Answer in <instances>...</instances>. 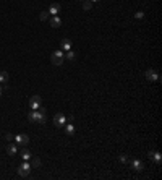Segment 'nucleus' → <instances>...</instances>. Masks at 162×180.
<instances>
[{
	"instance_id": "1",
	"label": "nucleus",
	"mask_w": 162,
	"mask_h": 180,
	"mask_svg": "<svg viewBox=\"0 0 162 180\" xmlns=\"http://www.w3.org/2000/svg\"><path fill=\"white\" fill-rule=\"evenodd\" d=\"M28 119L33 123H45V109L39 107L37 110H31L28 114Z\"/></svg>"
},
{
	"instance_id": "2",
	"label": "nucleus",
	"mask_w": 162,
	"mask_h": 180,
	"mask_svg": "<svg viewBox=\"0 0 162 180\" xmlns=\"http://www.w3.org/2000/svg\"><path fill=\"white\" fill-rule=\"evenodd\" d=\"M63 60H65V54H63V50H55V52H52L50 62L54 65H57V67L63 65Z\"/></svg>"
},
{
	"instance_id": "3",
	"label": "nucleus",
	"mask_w": 162,
	"mask_h": 180,
	"mask_svg": "<svg viewBox=\"0 0 162 180\" xmlns=\"http://www.w3.org/2000/svg\"><path fill=\"white\" fill-rule=\"evenodd\" d=\"M29 170H31V164H28L26 161L18 167V174H20L21 177H28V175H29Z\"/></svg>"
},
{
	"instance_id": "4",
	"label": "nucleus",
	"mask_w": 162,
	"mask_h": 180,
	"mask_svg": "<svg viewBox=\"0 0 162 180\" xmlns=\"http://www.w3.org/2000/svg\"><path fill=\"white\" fill-rule=\"evenodd\" d=\"M40 102H42L40 96H31V99H29V107L33 110H37L40 107Z\"/></svg>"
},
{
	"instance_id": "5",
	"label": "nucleus",
	"mask_w": 162,
	"mask_h": 180,
	"mask_svg": "<svg viewBox=\"0 0 162 180\" xmlns=\"http://www.w3.org/2000/svg\"><path fill=\"white\" fill-rule=\"evenodd\" d=\"M65 123H67V117L63 115V114H57V115L54 117V125H55V127L62 128Z\"/></svg>"
},
{
	"instance_id": "6",
	"label": "nucleus",
	"mask_w": 162,
	"mask_h": 180,
	"mask_svg": "<svg viewBox=\"0 0 162 180\" xmlns=\"http://www.w3.org/2000/svg\"><path fill=\"white\" fill-rule=\"evenodd\" d=\"M15 141L18 143V144H21V146H26V144H29V136H28V135H25V133L16 135V136H15Z\"/></svg>"
},
{
	"instance_id": "7",
	"label": "nucleus",
	"mask_w": 162,
	"mask_h": 180,
	"mask_svg": "<svg viewBox=\"0 0 162 180\" xmlns=\"http://www.w3.org/2000/svg\"><path fill=\"white\" fill-rule=\"evenodd\" d=\"M146 78H148V80L149 81H159V73L157 71H156V70H152V68H149L148 71H146Z\"/></svg>"
},
{
	"instance_id": "8",
	"label": "nucleus",
	"mask_w": 162,
	"mask_h": 180,
	"mask_svg": "<svg viewBox=\"0 0 162 180\" xmlns=\"http://www.w3.org/2000/svg\"><path fill=\"white\" fill-rule=\"evenodd\" d=\"M60 10H62V5L60 3H52L50 7H49V13L54 15V16H57V13H60Z\"/></svg>"
},
{
	"instance_id": "9",
	"label": "nucleus",
	"mask_w": 162,
	"mask_h": 180,
	"mask_svg": "<svg viewBox=\"0 0 162 180\" xmlns=\"http://www.w3.org/2000/svg\"><path fill=\"white\" fill-rule=\"evenodd\" d=\"M131 166H133V169H135V170H138V172H141V170H143V167H144V166H143V162H141L140 159H135V161L131 162Z\"/></svg>"
},
{
	"instance_id": "10",
	"label": "nucleus",
	"mask_w": 162,
	"mask_h": 180,
	"mask_svg": "<svg viewBox=\"0 0 162 180\" xmlns=\"http://www.w3.org/2000/svg\"><path fill=\"white\" fill-rule=\"evenodd\" d=\"M149 157L156 161L157 164H160V153H157V151H149Z\"/></svg>"
},
{
	"instance_id": "11",
	"label": "nucleus",
	"mask_w": 162,
	"mask_h": 180,
	"mask_svg": "<svg viewBox=\"0 0 162 180\" xmlns=\"http://www.w3.org/2000/svg\"><path fill=\"white\" fill-rule=\"evenodd\" d=\"M60 46H62V50H70L71 49V42L68 41V39H62V42H60Z\"/></svg>"
},
{
	"instance_id": "12",
	"label": "nucleus",
	"mask_w": 162,
	"mask_h": 180,
	"mask_svg": "<svg viewBox=\"0 0 162 180\" xmlns=\"http://www.w3.org/2000/svg\"><path fill=\"white\" fill-rule=\"evenodd\" d=\"M62 25V20L59 18V16H52V20H50V26L52 28H59Z\"/></svg>"
},
{
	"instance_id": "13",
	"label": "nucleus",
	"mask_w": 162,
	"mask_h": 180,
	"mask_svg": "<svg viewBox=\"0 0 162 180\" xmlns=\"http://www.w3.org/2000/svg\"><path fill=\"white\" fill-rule=\"evenodd\" d=\"M7 153H8V156H15L16 154V146H15V143H10L7 146Z\"/></svg>"
},
{
	"instance_id": "14",
	"label": "nucleus",
	"mask_w": 162,
	"mask_h": 180,
	"mask_svg": "<svg viewBox=\"0 0 162 180\" xmlns=\"http://www.w3.org/2000/svg\"><path fill=\"white\" fill-rule=\"evenodd\" d=\"M21 157H23V161H29L33 156H31V153H29L28 149H23V151H21Z\"/></svg>"
},
{
	"instance_id": "15",
	"label": "nucleus",
	"mask_w": 162,
	"mask_h": 180,
	"mask_svg": "<svg viewBox=\"0 0 162 180\" xmlns=\"http://www.w3.org/2000/svg\"><path fill=\"white\" fill-rule=\"evenodd\" d=\"M8 78H10V75L7 71H0V83H7Z\"/></svg>"
},
{
	"instance_id": "16",
	"label": "nucleus",
	"mask_w": 162,
	"mask_h": 180,
	"mask_svg": "<svg viewBox=\"0 0 162 180\" xmlns=\"http://www.w3.org/2000/svg\"><path fill=\"white\" fill-rule=\"evenodd\" d=\"M65 57H67V60H75V59H76V54H75L73 50L70 49V50H67V55H65Z\"/></svg>"
},
{
	"instance_id": "17",
	"label": "nucleus",
	"mask_w": 162,
	"mask_h": 180,
	"mask_svg": "<svg viewBox=\"0 0 162 180\" xmlns=\"http://www.w3.org/2000/svg\"><path fill=\"white\" fill-rule=\"evenodd\" d=\"M31 167H40V159H39V157H33Z\"/></svg>"
},
{
	"instance_id": "18",
	"label": "nucleus",
	"mask_w": 162,
	"mask_h": 180,
	"mask_svg": "<svg viewBox=\"0 0 162 180\" xmlns=\"http://www.w3.org/2000/svg\"><path fill=\"white\" fill-rule=\"evenodd\" d=\"M65 132H67L68 135H75V127L71 125V123H68V125L65 127Z\"/></svg>"
},
{
	"instance_id": "19",
	"label": "nucleus",
	"mask_w": 162,
	"mask_h": 180,
	"mask_svg": "<svg viewBox=\"0 0 162 180\" xmlns=\"http://www.w3.org/2000/svg\"><path fill=\"white\" fill-rule=\"evenodd\" d=\"M83 8L88 12V10H91L92 8V2H88V0H83Z\"/></svg>"
},
{
	"instance_id": "20",
	"label": "nucleus",
	"mask_w": 162,
	"mask_h": 180,
	"mask_svg": "<svg viewBox=\"0 0 162 180\" xmlns=\"http://www.w3.org/2000/svg\"><path fill=\"white\" fill-rule=\"evenodd\" d=\"M39 18L42 20V21H45L47 20V12H40V15H39Z\"/></svg>"
},
{
	"instance_id": "21",
	"label": "nucleus",
	"mask_w": 162,
	"mask_h": 180,
	"mask_svg": "<svg viewBox=\"0 0 162 180\" xmlns=\"http://www.w3.org/2000/svg\"><path fill=\"white\" fill-rule=\"evenodd\" d=\"M143 16H144V13H143V12H138V13H135V18H136V20H141Z\"/></svg>"
},
{
	"instance_id": "22",
	"label": "nucleus",
	"mask_w": 162,
	"mask_h": 180,
	"mask_svg": "<svg viewBox=\"0 0 162 180\" xmlns=\"http://www.w3.org/2000/svg\"><path fill=\"white\" fill-rule=\"evenodd\" d=\"M5 138H7L8 141H11V140H13V135H11V133H7V136H5Z\"/></svg>"
},
{
	"instance_id": "23",
	"label": "nucleus",
	"mask_w": 162,
	"mask_h": 180,
	"mask_svg": "<svg viewBox=\"0 0 162 180\" xmlns=\"http://www.w3.org/2000/svg\"><path fill=\"white\" fill-rule=\"evenodd\" d=\"M120 161H122V162H126V156L122 154V156H120Z\"/></svg>"
},
{
	"instance_id": "24",
	"label": "nucleus",
	"mask_w": 162,
	"mask_h": 180,
	"mask_svg": "<svg viewBox=\"0 0 162 180\" xmlns=\"http://www.w3.org/2000/svg\"><path fill=\"white\" fill-rule=\"evenodd\" d=\"M2 91H3V89H2V86H0V96H2Z\"/></svg>"
},
{
	"instance_id": "25",
	"label": "nucleus",
	"mask_w": 162,
	"mask_h": 180,
	"mask_svg": "<svg viewBox=\"0 0 162 180\" xmlns=\"http://www.w3.org/2000/svg\"><path fill=\"white\" fill-rule=\"evenodd\" d=\"M89 2H99V0H89Z\"/></svg>"
}]
</instances>
